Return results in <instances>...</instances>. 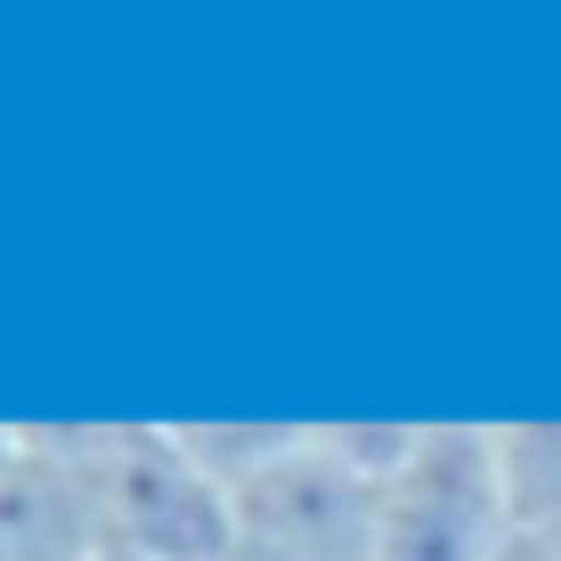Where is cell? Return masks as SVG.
Here are the masks:
<instances>
[{
    "label": "cell",
    "instance_id": "obj_1",
    "mask_svg": "<svg viewBox=\"0 0 561 561\" xmlns=\"http://www.w3.org/2000/svg\"><path fill=\"white\" fill-rule=\"evenodd\" d=\"M415 448V423H294L285 448L228 489L237 561H375L382 480Z\"/></svg>",
    "mask_w": 561,
    "mask_h": 561
},
{
    "label": "cell",
    "instance_id": "obj_5",
    "mask_svg": "<svg viewBox=\"0 0 561 561\" xmlns=\"http://www.w3.org/2000/svg\"><path fill=\"white\" fill-rule=\"evenodd\" d=\"M9 456H16V432H0V472H9Z\"/></svg>",
    "mask_w": 561,
    "mask_h": 561
},
{
    "label": "cell",
    "instance_id": "obj_4",
    "mask_svg": "<svg viewBox=\"0 0 561 561\" xmlns=\"http://www.w3.org/2000/svg\"><path fill=\"white\" fill-rule=\"evenodd\" d=\"M513 561H561V423H505Z\"/></svg>",
    "mask_w": 561,
    "mask_h": 561
},
{
    "label": "cell",
    "instance_id": "obj_6",
    "mask_svg": "<svg viewBox=\"0 0 561 561\" xmlns=\"http://www.w3.org/2000/svg\"><path fill=\"white\" fill-rule=\"evenodd\" d=\"M90 561H114V553H90Z\"/></svg>",
    "mask_w": 561,
    "mask_h": 561
},
{
    "label": "cell",
    "instance_id": "obj_3",
    "mask_svg": "<svg viewBox=\"0 0 561 561\" xmlns=\"http://www.w3.org/2000/svg\"><path fill=\"white\" fill-rule=\"evenodd\" d=\"M375 561H513L505 423H415V448L382 480Z\"/></svg>",
    "mask_w": 561,
    "mask_h": 561
},
{
    "label": "cell",
    "instance_id": "obj_2",
    "mask_svg": "<svg viewBox=\"0 0 561 561\" xmlns=\"http://www.w3.org/2000/svg\"><path fill=\"white\" fill-rule=\"evenodd\" d=\"M82 472L90 529L114 561H237V505L187 448V432L154 423H82L66 432Z\"/></svg>",
    "mask_w": 561,
    "mask_h": 561
}]
</instances>
